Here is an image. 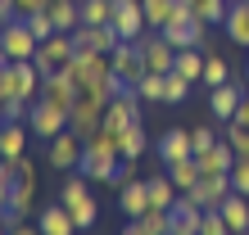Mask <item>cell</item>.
I'll return each mask as SVG.
<instances>
[{"mask_svg": "<svg viewBox=\"0 0 249 235\" xmlns=\"http://www.w3.org/2000/svg\"><path fill=\"white\" fill-rule=\"evenodd\" d=\"M109 100H113V95L105 91V86H86V91L77 95V104L68 109V127L86 140L91 131L105 127V109H109Z\"/></svg>", "mask_w": 249, "mask_h": 235, "instance_id": "1", "label": "cell"}, {"mask_svg": "<svg viewBox=\"0 0 249 235\" xmlns=\"http://www.w3.org/2000/svg\"><path fill=\"white\" fill-rule=\"evenodd\" d=\"M32 208H36V163L23 154L18 158V176H14V185H9V208H5L9 226L14 222H27Z\"/></svg>", "mask_w": 249, "mask_h": 235, "instance_id": "2", "label": "cell"}, {"mask_svg": "<svg viewBox=\"0 0 249 235\" xmlns=\"http://www.w3.org/2000/svg\"><path fill=\"white\" fill-rule=\"evenodd\" d=\"M64 72L77 82V91H86V86H105L109 72H113V64H109V54H100V50H77V54L68 59Z\"/></svg>", "mask_w": 249, "mask_h": 235, "instance_id": "3", "label": "cell"}, {"mask_svg": "<svg viewBox=\"0 0 249 235\" xmlns=\"http://www.w3.org/2000/svg\"><path fill=\"white\" fill-rule=\"evenodd\" d=\"M159 32L168 36V46H177V50H190V46H199L204 41V32H209V23L199 18L190 5H181L177 14H172V23L168 27H159Z\"/></svg>", "mask_w": 249, "mask_h": 235, "instance_id": "4", "label": "cell"}, {"mask_svg": "<svg viewBox=\"0 0 249 235\" xmlns=\"http://www.w3.org/2000/svg\"><path fill=\"white\" fill-rule=\"evenodd\" d=\"M59 199H64V208L72 213V222H77V231H86V226H95V199H91V190H86V181H82V172L77 176H68L64 181V190H59Z\"/></svg>", "mask_w": 249, "mask_h": 235, "instance_id": "5", "label": "cell"}, {"mask_svg": "<svg viewBox=\"0 0 249 235\" xmlns=\"http://www.w3.org/2000/svg\"><path fill=\"white\" fill-rule=\"evenodd\" d=\"M0 46H5L9 64H14V59H36L41 36L27 27V18H9V23H0Z\"/></svg>", "mask_w": 249, "mask_h": 235, "instance_id": "6", "label": "cell"}, {"mask_svg": "<svg viewBox=\"0 0 249 235\" xmlns=\"http://www.w3.org/2000/svg\"><path fill=\"white\" fill-rule=\"evenodd\" d=\"M72 54H77V46H72V32H54V36H46V41L36 46V59H32V64H36L41 72H64Z\"/></svg>", "mask_w": 249, "mask_h": 235, "instance_id": "7", "label": "cell"}, {"mask_svg": "<svg viewBox=\"0 0 249 235\" xmlns=\"http://www.w3.org/2000/svg\"><path fill=\"white\" fill-rule=\"evenodd\" d=\"M136 46H141V59H145V72H172V68H177V46H168L163 32L150 27Z\"/></svg>", "mask_w": 249, "mask_h": 235, "instance_id": "8", "label": "cell"}, {"mask_svg": "<svg viewBox=\"0 0 249 235\" xmlns=\"http://www.w3.org/2000/svg\"><path fill=\"white\" fill-rule=\"evenodd\" d=\"M36 140H54L59 131H68V109L50 104V100H32V118H27Z\"/></svg>", "mask_w": 249, "mask_h": 235, "instance_id": "9", "label": "cell"}, {"mask_svg": "<svg viewBox=\"0 0 249 235\" xmlns=\"http://www.w3.org/2000/svg\"><path fill=\"white\" fill-rule=\"evenodd\" d=\"M46 163L54 172H77V163H82V136L72 127L59 131L54 140H46Z\"/></svg>", "mask_w": 249, "mask_h": 235, "instance_id": "10", "label": "cell"}, {"mask_svg": "<svg viewBox=\"0 0 249 235\" xmlns=\"http://www.w3.org/2000/svg\"><path fill=\"white\" fill-rule=\"evenodd\" d=\"M113 32H118L123 41H141L145 32H150V23H145V9L141 0H113Z\"/></svg>", "mask_w": 249, "mask_h": 235, "instance_id": "11", "label": "cell"}, {"mask_svg": "<svg viewBox=\"0 0 249 235\" xmlns=\"http://www.w3.org/2000/svg\"><path fill=\"white\" fill-rule=\"evenodd\" d=\"M141 104H145V100L136 95V86H127L123 95H113V100H109V109H105V127H109V131H127L131 122H141Z\"/></svg>", "mask_w": 249, "mask_h": 235, "instance_id": "12", "label": "cell"}, {"mask_svg": "<svg viewBox=\"0 0 249 235\" xmlns=\"http://www.w3.org/2000/svg\"><path fill=\"white\" fill-rule=\"evenodd\" d=\"M118 32H113V23H77L72 27V46L77 50H100V54H113L118 46Z\"/></svg>", "mask_w": 249, "mask_h": 235, "instance_id": "13", "label": "cell"}, {"mask_svg": "<svg viewBox=\"0 0 249 235\" xmlns=\"http://www.w3.org/2000/svg\"><path fill=\"white\" fill-rule=\"evenodd\" d=\"M109 64H113V72H118L127 86H136L145 77V59H141V46H136V41H118L113 54H109Z\"/></svg>", "mask_w": 249, "mask_h": 235, "instance_id": "14", "label": "cell"}, {"mask_svg": "<svg viewBox=\"0 0 249 235\" xmlns=\"http://www.w3.org/2000/svg\"><path fill=\"white\" fill-rule=\"evenodd\" d=\"M190 195L199 199V208H217L227 195H231V172H199V181Z\"/></svg>", "mask_w": 249, "mask_h": 235, "instance_id": "15", "label": "cell"}, {"mask_svg": "<svg viewBox=\"0 0 249 235\" xmlns=\"http://www.w3.org/2000/svg\"><path fill=\"white\" fill-rule=\"evenodd\" d=\"M77 82L68 77V72H46V82H41V100H50V104H59V109H72L77 104Z\"/></svg>", "mask_w": 249, "mask_h": 235, "instance_id": "16", "label": "cell"}, {"mask_svg": "<svg viewBox=\"0 0 249 235\" xmlns=\"http://www.w3.org/2000/svg\"><path fill=\"white\" fill-rule=\"evenodd\" d=\"M36 226H41V235H77V222H72V213L64 208V199L46 203V208L36 213Z\"/></svg>", "mask_w": 249, "mask_h": 235, "instance_id": "17", "label": "cell"}, {"mask_svg": "<svg viewBox=\"0 0 249 235\" xmlns=\"http://www.w3.org/2000/svg\"><path fill=\"white\" fill-rule=\"evenodd\" d=\"M159 158L163 163H181V158H195V145H190V131L186 127H172L159 136Z\"/></svg>", "mask_w": 249, "mask_h": 235, "instance_id": "18", "label": "cell"}, {"mask_svg": "<svg viewBox=\"0 0 249 235\" xmlns=\"http://www.w3.org/2000/svg\"><path fill=\"white\" fill-rule=\"evenodd\" d=\"M118 190H123V195H118V208L127 213V222L150 208V185H145V176H131V181H123Z\"/></svg>", "mask_w": 249, "mask_h": 235, "instance_id": "19", "label": "cell"}, {"mask_svg": "<svg viewBox=\"0 0 249 235\" xmlns=\"http://www.w3.org/2000/svg\"><path fill=\"white\" fill-rule=\"evenodd\" d=\"M222 32L231 36V46H245L249 50V0H231V5H227Z\"/></svg>", "mask_w": 249, "mask_h": 235, "instance_id": "20", "label": "cell"}, {"mask_svg": "<svg viewBox=\"0 0 249 235\" xmlns=\"http://www.w3.org/2000/svg\"><path fill=\"white\" fill-rule=\"evenodd\" d=\"M240 86L236 82H227V86H213L209 91V109H213V118L217 122H231V118H236V109H240Z\"/></svg>", "mask_w": 249, "mask_h": 235, "instance_id": "21", "label": "cell"}, {"mask_svg": "<svg viewBox=\"0 0 249 235\" xmlns=\"http://www.w3.org/2000/svg\"><path fill=\"white\" fill-rule=\"evenodd\" d=\"M217 213H222V222H227L231 231H249V195L231 190V195L217 203Z\"/></svg>", "mask_w": 249, "mask_h": 235, "instance_id": "22", "label": "cell"}, {"mask_svg": "<svg viewBox=\"0 0 249 235\" xmlns=\"http://www.w3.org/2000/svg\"><path fill=\"white\" fill-rule=\"evenodd\" d=\"M27 131H32V127H23V122H5V127H0V158L18 163L23 150H27Z\"/></svg>", "mask_w": 249, "mask_h": 235, "instance_id": "23", "label": "cell"}, {"mask_svg": "<svg viewBox=\"0 0 249 235\" xmlns=\"http://www.w3.org/2000/svg\"><path fill=\"white\" fill-rule=\"evenodd\" d=\"M145 185H150V208H172L181 195L172 176H145Z\"/></svg>", "mask_w": 249, "mask_h": 235, "instance_id": "24", "label": "cell"}, {"mask_svg": "<svg viewBox=\"0 0 249 235\" xmlns=\"http://www.w3.org/2000/svg\"><path fill=\"white\" fill-rule=\"evenodd\" d=\"M204 64H209V54H199V46H190V50H177V68L172 72H181L186 82H204Z\"/></svg>", "mask_w": 249, "mask_h": 235, "instance_id": "25", "label": "cell"}, {"mask_svg": "<svg viewBox=\"0 0 249 235\" xmlns=\"http://www.w3.org/2000/svg\"><path fill=\"white\" fill-rule=\"evenodd\" d=\"M141 9H145V23L159 32V27H168V23H172V14L181 9V0H141Z\"/></svg>", "mask_w": 249, "mask_h": 235, "instance_id": "26", "label": "cell"}, {"mask_svg": "<svg viewBox=\"0 0 249 235\" xmlns=\"http://www.w3.org/2000/svg\"><path fill=\"white\" fill-rule=\"evenodd\" d=\"M231 163H236V150L227 140H217L209 154H199V172H231Z\"/></svg>", "mask_w": 249, "mask_h": 235, "instance_id": "27", "label": "cell"}, {"mask_svg": "<svg viewBox=\"0 0 249 235\" xmlns=\"http://www.w3.org/2000/svg\"><path fill=\"white\" fill-rule=\"evenodd\" d=\"M118 150H123V158H141L145 150H150V136H145L141 122H131L127 131H118Z\"/></svg>", "mask_w": 249, "mask_h": 235, "instance_id": "28", "label": "cell"}, {"mask_svg": "<svg viewBox=\"0 0 249 235\" xmlns=\"http://www.w3.org/2000/svg\"><path fill=\"white\" fill-rule=\"evenodd\" d=\"M46 9H50V18H54L59 32H72V27L82 23V5L77 0H54V5H46Z\"/></svg>", "mask_w": 249, "mask_h": 235, "instance_id": "29", "label": "cell"}, {"mask_svg": "<svg viewBox=\"0 0 249 235\" xmlns=\"http://www.w3.org/2000/svg\"><path fill=\"white\" fill-rule=\"evenodd\" d=\"M195 82H186L181 72H163V104H186Z\"/></svg>", "mask_w": 249, "mask_h": 235, "instance_id": "30", "label": "cell"}, {"mask_svg": "<svg viewBox=\"0 0 249 235\" xmlns=\"http://www.w3.org/2000/svg\"><path fill=\"white\" fill-rule=\"evenodd\" d=\"M181 5H190V9H195L209 27H222V18H227V5H231V0H181Z\"/></svg>", "mask_w": 249, "mask_h": 235, "instance_id": "31", "label": "cell"}, {"mask_svg": "<svg viewBox=\"0 0 249 235\" xmlns=\"http://www.w3.org/2000/svg\"><path fill=\"white\" fill-rule=\"evenodd\" d=\"M168 176L177 181V190H195V181H199V158H181V163H168Z\"/></svg>", "mask_w": 249, "mask_h": 235, "instance_id": "32", "label": "cell"}, {"mask_svg": "<svg viewBox=\"0 0 249 235\" xmlns=\"http://www.w3.org/2000/svg\"><path fill=\"white\" fill-rule=\"evenodd\" d=\"M136 222L150 231V235H172V208H145Z\"/></svg>", "mask_w": 249, "mask_h": 235, "instance_id": "33", "label": "cell"}, {"mask_svg": "<svg viewBox=\"0 0 249 235\" xmlns=\"http://www.w3.org/2000/svg\"><path fill=\"white\" fill-rule=\"evenodd\" d=\"M136 95L145 100V104H163V72H145V77L136 82Z\"/></svg>", "mask_w": 249, "mask_h": 235, "instance_id": "34", "label": "cell"}, {"mask_svg": "<svg viewBox=\"0 0 249 235\" xmlns=\"http://www.w3.org/2000/svg\"><path fill=\"white\" fill-rule=\"evenodd\" d=\"M227 82H231L227 59H222V54H209V64H204V86L213 91V86H227Z\"/></svg>", "mask_w": 249, "mask_h": 235, "instance_id": "35", "label": "cell"}, {"mask_svg": "<svg viewBox=\"0 0 249 235\" xmlns=\"http://www.w3.org/2000/svg\"><path fill=\"white\" fill-rule=\"evenodd\" d=\"M82 5V23H109L113 18V0H77Z\"/></svg>", "mask_w": 249, "mask_h": 235, "instance_id": "36", "label": "cell"}, {"mask_svg": "<svg viewBox=\"0 0 249 235\" xmlns=\"http://www.w3.org/2000/svg\"><path fill=\"white\" fill-rule=\"evenodd\" d=\"M199 235H231V226L222 222V213H217V208H204V217H199Z\"/></svg>", "mask_w": 249, "mask_h": 235, "instance_id": "37", "label": "cell"}, {"mask_svg": "<svg viewBox=\"0 0 249 235\" xmlns=\"http://www.w3.org/2000/svg\"><path fill=\"white\" fill-rule=\"evenodd\" d=\"M27 27H32V32H36L41 41L59 32V27H54V18H50V9H36V14H27Z\"/></svg>", "mask_w": 249, "mask_h": 235, "instance_id": "38", "label": "cell"}, {"mask_svg": "<svg viewBox=\"0 0 249 235\" xmlns=\"http://www.w3.org/2000/svg\"><path fill=\"white\" fill-rule=\"evenodd\" d=\"M217 140H222V136H217L213 127H195V131H190V145H195V158H199V154H209Z\"/></svg>", "mask_w": 249, "mask_h": 235, "instance_id": "39", "label": "cell"}, {"mask_svg": "<svg viewBox=\"0 0 249 235\" xmlns=\"http://www.w3.org/2000/svg\"><path fill=\"white\" fill-rule=\"evenodd\" d=\"M231 190L249 195V158H240V154H236V163H231Z\"/></svg>", "mask_w": 249, "mask_h": 235, "instance_id": "40", "label": "cell"}, {"mask_svg": "<svg viewBox=\"0 0 249 235\" xmlns=\"http://www.w3.org/2000/svg\"><path fill=\"white\" fill-rule=\"evenodd\" d=\"M14 9H18V18H27V14L46 9V0H14Z\"/></svg>", "mask_w": 249, "mask_h": 235, "instance_id": "41", "label": "cell"}, {"mask_svg": "<svg viewBox=\"0 0 249 235\" xmlns=\"http://www.w3.org/2000/svg\"><path fill=\"white\" fill-rule=\"evenodd\" d=\"M9 18H18V9H14V0H0V23H9Z\"/></svg>", "mask_w": 249, "mask_h": 235, "instance_id": "42", "label": "cell"}, {"mask_svg": "<svg viewBox=\"0 0 249 235\" xmlns=\"http://www.w3.org/2000/svg\"><path fill=\"white\" fill-rule=\"evenodd\" d=\"M9 235H41V226H27V222H14Z\"/></svg>", "mask_w": 249, "mask_h": 235, "instance_id": "43", "label": "cell"}, {"mask_svg": "<svg viewBox=\"0 0 249 235\" xmlns=\"http://www.w3.org/2000/svg\"><path fill=\"white\" fill-rule=\"evenodd\" d=\"M236 122H240V127H249V95L240 100V109H236Z\"/></svg>", "mask_w": 249, "mask_h": 235, "instance_id": "44", "label": "cell"}, {"mask_svg": "<svg viewBox=\"0 0 249 235\" xmlns=\"http://www.w3.org/2000/svg\"><path fill=\"white\" fill-rule=\"evenodd\" d=\"M123 235H150V231H145V226H141V222H136V217H131V222H127V226H123Z\"/></svg>", "mask_w": 249, "mask_h": 235, "instance_id": "45", "label": "cell"}, {"mask_svg": "<svg viewBox=\"0 0 249 235\" xmlns=\"http://www.w3.org/2000/svg\"><path fill=\"white\" fill-rule=\"evenodd\" d=\"M5 208H9V185L0 181V217H5Z\"/></svg>", "mask_w": 249, "mask_h": 235, "instance_id": "46", "label": "cell"}, {"mask_svg": "<svg viewBox=\"0 0 249 235\" xmlns=\"http://www.w3.org/2000/svg\"><path fill=\"white\" fill-rule=\"evenodd\" d=\"M9 122V109H5V100H0V127H5Z\"/></svg>", "mask_w": 249, "mask_h": 235, "instance_id": "47", "label": "cell"}, {"mask_svg": "<svg viewBox=\"0 0 249 235\" xmlns=\"http://www.w3.org/2000/svg\"><path fill=\"white\" fill-rule=\"evenodd\" d=\"M231 235H249V231H231Z\"/></svg>", "mask_w": 249, "mask_h": 235, "instance_id": "48", "label": "cell"}, {"mask_svg": "<svg viewBox=\"0 0 249 235\" xmlns=\"http://www.w3.org/2000/svg\"><path fill=\"white\" fill-rule=\"evenodd\" d=\"M46 5H54V0H46Z\"/></svg>", "mask_w": 249, "mask_h": 235, "instance_id": "49", "label": "cell"}]
</instances>
